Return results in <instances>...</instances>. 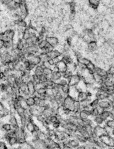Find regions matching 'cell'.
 I'll list each match as a JSON object with an SVG mask.
<instances>
[{"mask_svg":"<svg viewBox=\"0 0 114 149\" xmlns=\"http://www.w3.org/2000/svg\"><path fill=\"white\" fill-rule=\"evenodd\" d=\"M57 70L61 73H64L68 69V65L62 61H60L56 65Z\"/></svg>","mask_w":114,"mask_h":149,"instance_id":"obj_13","label":"cell"},{"mask_svg":"<svg viewBox=\"0 0 114 149\" xmlns=\"http://www.w3.org/2000/svg\"><path fill=\"white\" fill-rule=\"evenodd\" d=\"M5 120L2 118H0V131L2 132V126L3 124L5 122Z\"/></svg>","mask_w":114,"mask_h":149,"instance_id":"obj_55","label":"cell"},{"mask_svg":"<svg viewBox=\"0 0 114 149\" xmlns=\"http://www.w3.org/2000/svg\"><path fill=\"white\" fill-rule=\"evenodd\" d=\"M106 149H114V148H112V147H107Z\"/></svg>","mask_w":114,"mask_h":149,"instance_id":"obj_61","label":"cell"},{"mask_svg":"<svg viewBox=\"0 0 114 149\" xmlns=\"http://www.w3.org/2000/svg\"><path fill=\"white\" fill-rule=\"evenodd\" d=\"M98 107L101 110H110L112 109V106L109 99H104L99 101Z\"/></svg>","mask_w":114,"mask_h":149,"instance_id":"obj_8","label":"cell"},{"mask_svg":"<svg viewBox=\"0 0 114 149\" xmlns=\"http://www.w3.org/2000/svg\"><path fill=\"white\" fill-rule=\"evenodd\" d=\"M82 81V78L79 75L75 73L68 79V85L70 87L78 86Z\"/></svg>","mask_w":114,"mask_h":149,"instance_id":"obj_5","label":"cell"},{"mask_svg":"<svg viewBox=\"0 0 114 149\" xmlns=\"http://www.w3.org/2000/svg\"><path fill=\"white\" fill-rule=\"evenodd\" d=\"M47 137L52 139H54L55 140V137H56V130L52 129V128L49 127V128L45 130Z\"/></svg>","mask_w":114,"mask_h":149,"instance_id":"obj_24","label":"cell"},{"mask_svg":"<svg viewBox=\"0 0 114 149\" xmlns=\"http://www.w3.org/2000/svg\"><path fill=\"white\" fill-rule=\"evenodd\" d=\"M76 124H77V126H85L84 121L83 120L81 119L80 117H78L77 118Z\"/></svg>","mask_w":114,"mask_h":149,"instance_id":"obj_50","label":"cell"},{"mask_svg":"<svg viewBox=\"0 0 114 149\" xmlns=\"http://www.w3.org/2000/svg\"><path fill=\"white\" fill-rule=\"evenodd\" d=\"M3 46H4V42L2 39L0 38V51L3 49Z\"/></svg>","mask_w":114,"mask_h":149,"instance_id":"obj_57","label":"cell"},{"mask_svg":"<svg viewBox=\"0 0 114 149\" xmlns=\"http://www.w3.org/2000/svg\"><path fill=\"white\" fill-rule=\"evenodd\" d=\"M110 119L114 120V109L112 108L110 110Z\"/></svg>","mask_w":114,"mask_h":149,"instance_id":"obj_54","label":"cell"},{"mask_svg":"<svg viewBox=\"0 0 114 149\" xmlns=\"http://www.w3.org/2000/svg\"><path fill=\"white\" fill-rule=\"evenodd\" d=\"M9 146L3 139H0V149H8Z\"/></svg>","mask_w":114,"mask_h":149,"instance_id":"obj_46","label":"cell"},{"mask_svg":"<svg viewBox=\"0 0 114 149\" xmlns=\"http://www.w3.org/2000/svg\"><path fill=\"white\" fill-rule=\"evenodd\" d=\"M45 40L48 44H49L55 48L59 45V40L56 36L47 37L45 38Z\"/></svg>","mask_w":114,"mask_h":149,"instance_id":"obj_10","label":"cell"},{"mask_svg":"<svg viewBox=\"0 0 114 149\" xmlns=\"http://www.w3.org/2000/svg\"><path fill=\"white\" fill-rule=\"evenodd\" d=\"M34 127H35L34 118L33 120L28 121L25 126L26 130L30 134L32 133L33 131H34Z\"/></svg>","mask_w":114,"mask_h":149,"instance_id":"obj_18","label":"cell"},{"mask_svg":"<svg viewBox=\"0 0 114 149\" xmlns=\"http://www.w3.org/2000/svg\"><path fill=\"white\" fill-rule=\"evenodd\" d=\"M50 149H62L61 144L58 143L57 141H55L52 145L51 146Z\"/></svg>","mask_w":114,"mask_h":149,"instance_id":"obj_44","label":"cell"},{"mask_svg":"<svg viewBox=\"0 0 114 149\" xmlns=\"http://www.w3.org/2000/svg\"><path fill=\"white\" fill-rule=\"evenodd\" d=\"M62 53H60L58 50L56 49H54L52 51H50L49 53H47L49 59H52V58H55L56 57H57L58 56H59L60 55H61Z\"/></svg>","mask_w":114,"mask_h":149,"instance_id":"obj_28","label":"cell"},{"mask_svg":"<svg viewBox=\"0 0 114 149\" xmlns=\"http://www.w3.org/2000/svg\"><path fill=\"white\" fill-rule=\"evenodd\" d=\"M41 114L45 118H48L52 115L55 114V113L52 109L51 107H49V108H44V110Z\"/></svg>","mask_w":114,"mask_h":149,"instance_id":"obj_20","label":"cell"},{"mask_svg":"<svg viewBox=\"0 0 114 149\" xmlns=\"http://www.w3.org/2000/svg\"><path fill=\"white\" fill-rule=\"evenodd\" d=\"M15 31L12 29H8L2 33V39L3 42H13Z\"/></svg>","mask_w":114,"mask_h":149,"instance_id":"obj_3","label":"cell"},{"mask_svg":"<svg viewBox=\"0 0 114 149\" xmlns=\"http://www.w3.org/2000/svg\"><path fill=\"white\" fill-rule=\"evenodd\" d=\"M48 44V42H47V41L45 39V40H43L41 41H40V42L38 44V46L40 49H43L47 46Z\"/></svg>","mask_w":114,"mask_h":149,"instance_id":"obj_40","label":"cell"},{"mask_svg":"<svg viewBox=\"0 0 114 149\" xmlns=\"http://www.w3.org/2000/svg\"><path fill=\"white\" fill-rule=\"evenodd\" d=\"M76 99L70 96L69 95L65 97L62 105L64 106L65 108L69 109L72 112L74 110V103Z\"/></svg>","mask_w":114,"mask_h":149,"instance_id":"obj_4","label":"cell"},{"mask_svg":"<svg viewBox=\"0 0 114 149\" xmlns=\"http://www.w3.org/2000/svg\"><path fill=\"white\" fill-rule=\"evenodd\" d=\"M12 126L13 129H16L20 127L19 117L16 115H10L8 118V121Z\"/></svg>","mask_w":114,"mask_h":149,"instance_id":"obj_6","label":"cell"},{"mask_svg":"<svg viewBox=\"0 0 114 149\" xmlns=\"http://www.w3.org/2000/svg\"><path fill=\"white\" fill-rule=\"evenodd\" d=\"M70 88L71 87L69 86V85L62 86L61 87V92L65 96H68L70 92Z\"/></svg>","mask_w":114,"mask_h":149,"instance_id":"obj_34","label":"cell"},{"mask_svg":"<svg viewBox=\"0 0 114 149\" xmlns=\"http://www.w3.org/2000/svg\"><path fill=\"white\" fill-rule=\"evenodd\" d=\"M87 69L91 73L93 74L95 72V69L96 68V65L92 61H91L87 66Z\"/></svg>","mask_w":114,"mask_h":149,"instance_id":"obj_35","label":"cell"},{"mask_svg":"<svg viewBox=\"0 0 114 149\" xmlns=\"http://www.w3.org/2000/svg\"><path fill=\"white\" fill-rule=\"evenodd\" d=\"M2 133L0 131V139H2Z\"/></svg>","mask_w":114,"mask_h":149,"instance_id":"obj_60","label":"cell"},{"mask_svg":"<svg viewBox=\"0 0 114 149\" xmlns=\"http://www.w3.org/2000/svg\"><path fill=\"white\" fill-rule=\"evenodd\" d=\"M94 124L95 125H101V126H103L104 124L105 121L101 118V117L100 116H97L96 117H94L93 118Z\"/></svg>","mask_w":114,"mask_h":149,"instance_id":"obj_33","label":"cell"},{"mask_svg":"<svg viewBox=\"0 0 114 149\" xmlns=\"http://www.w3.org/2000/svg\"><path fill=\"white\" fill-rule=\"evenodd\" d=\"M113 109H114V107H113Z\"/></svg>","mask_w":114,"mask_h":149,"instance_id":"obj_64","label":"cell"},{"mask_svg":"<svg viewBox=\"0 0 114 149\" xmlns=\"http://www.w3.org/2000/svg\"><path fill=\"white\" fill-rule=\"evenodd\" d=\"M93 133L96 135L98 138L101 136L102 135L106 134L104 131V129L103 126L101 125H95L93 126Z\"/></svg>","mask_w":114,"mask_h":149,"instance_id":"obj_11","label":"cell"},{"mask_svg":"<svg viewBox=\"0 0 114 149\" xmlns=\"http://www.w3.org/2000/svg\"><path fill=\"white\" fill-rule=\"evenodd\" d=\"M27 87L29 95L31 96H33L36 94L34 83L32 81H29L28 82H27Z\"/></svg>","mask_w":114,"mask_h":149,"instance_id":"obj_15","label":"cell"},{"mask_svg":"<svg viewBox=\"0 0 114 149\" xmlns=\"http://www.w3.org/2000/svg\"><path fill=\"white\" fill-rule=\"evenodd\" d=\"M46 90L47 89L45 87H42L41 89H39L36 91V94L38 95L40 97H42L46 94Z\"/></svg>","mask_w":114,"mask_h":149,"instance_id":"obj_37","label":"cell"},{"mask_svg":"<svg viewBox=\"0 0 114 149\" xmlns=\"http://www.w3.org/2000/svg\"><path fill=\"white\" fill-rule=\"evenodd\" d=\"M62 77V73L58 71H53L52 74L50 76V79L55 82H57L58 80H60Z\"/></svg>","mask_w":114,"mask_h":149,"instance_id":"obj_16","label":"cell"},{"mask_svg":"<svg viewBox=\"0 0 114 149\" xmlns=\"http://www.w3.org/2000/svg\"><path fill=\"white\" fill-rule=\"evenodd\" d=\"M13 130L12 126L8 122H5L3 126H2V133H7Z\"/></svg>","mask_w":114,"mask_h":149,"instance_id":"obj_32","label":"cell"},{"mask_svg":"<svg viewBox=\"0 0 114 149\" xmlns=\"http://www.w3.org/2000/svg\"><path fill=\"white\" fill-rule=\"evenodd\" d=\"M79 117L84 121L89 118H91V110H82L79 113Z\"/></svg>","mask_w":114,"mask_h":149,"instance_id":"obj_19","label":"cell"},{"mask_svg":"<svg viewBox=\"0 0 114 149\" xmlns=\"http://www.w3.org/2000/svg\"><path fill=\"white\" fill-rule=\"evenodd\" d=\"M66 143L73 149H76L77 148H78L81 144L80 142L74 137L73 138H70L67 142Z\"/></svg>","mask_w":114,"mask_h":149,"instance_id":"obj_12","label":"cell"},{"mask_svg":"<svg viewBox=\"0 0 114 149\" xmlns=\"http://www.w3.org/2000/svg\"><path fill=\"white\" fill-rule=\"evenodd\" d=\"M25 100L28 106L29 107H32L33 106H34L36 105V102H35V99L33 96H29L28 97L25 98Z\"/></svg>","mask_w":114,"mask_h":149,"instance_id":"obj_31","label":"cell"},{"mask_svg":"<svg viewBox=\"0 0 114 149\" xmlns=\"http://www.w3.org/2000/svg\"><path fill=\"white\" fill-rule=\"evenodd\" d=\"M39 57H40V58L41 59V63L48 61L49 59V57H48V55L47 53H41L39 55Z\"/></svg>","mask_w":114,"mask_h":149,"instance_id":"obj_39","label":"cell"},{"mask_svg":"<svg viewBox=\"0 0 114 149\" xmlns=\"http://www.w3.org/2000/svg\"><path fill=\"white\" fill-rule=\"evenodd\" d=\"M50 127L52 128V129L55 130H59V129H60V128H61V124H60V122L58 121L57 122H54V123H53V124H51Z\"/></svg>","mask_w":114,"mask_h":149,"instance_id":"obj_43","label":"cell"},{"mask_svg":"<svg viewBox=\"0 0 114 149\" xmlns=\"http://www.w3.org/2000/svg\"><path fill=\"white\" fill-rule=\"evenodd\" d=\"M109 97V96L106 93V92H103L98 88L94 92V97L98 98L99 100L108 99Z\"/></svg>","mask_w":114,"mask_h":149,"instance_id":"obj_9","label":"cell"},{"mask_svg":"<svg viewBox=\"0 0 114 149\" xmlns=\"http://www.w3.org/2000/svg\"><path fill=\"white\" fill-rule=\"evenodd\" d=\"M99 140L107 147H114V137L111 135L104 134L99 137Z\"/></svg>","mask_w":114,"mask_h":149,"instance_id":"obj_2","label":"cell"},{"mask_svg":"<svg viewBox=\"0 0 114 149\" xmlns=\"http://www.w3.org/2000/svg\"><path fill=\"white\" fill-rule=\"evenodd\" d=\"M102 111V110H101L98 107L92 108L91 110V118H93L94 117L99 116Z\"/></svg>","mask_w":114,"mask_h":149,"instance_id":"obj_27","label":"cell"},{"mask_svg":"<svg viewBox=\"0 0 114 149\" xmlns=\"http://www.w3.org/2000/svg\"><path fill=\"white\" fill-rule=\"evenodd\" d=\"M99 116L101 117V118L104 121H106V120H107L108 119L110 118V110H102Z\"/></svg>","mask_w":114,"mask_h":149,"instance_id":"obj_29","label":"cell"},{"mask_svg":"<svg viewBox=\"0 0 114 149\" xmlns=\"http://www.w3.org/2000/svg\"><path fill=\"white\" fill-rule=\"evenodd\" d=\"M104 124L109 126V127H110L113 128H114V120L109 118L105 121Z\"/></svg>","mask_w":114,"mask_h":149,"instance_id":"obj_47","label":"cell"},{"mask_svg":"<svg viewBox=\"0 0 114 149\" xmlns=\"http://www.w3.org/2000/svg\"><path fill=\"white\" fill-rule=\"evenodd\" d=\"M109 74V78L114 83V73L113 74Z\"/></svg>","mask_w":114,"mask_h":149,"instance_id":"obj_58","label":"cell"},{"mask_svg":"<svg viewBox=\"0 0 114 149\" xmlns=\"http://www.w3.org/2000/svg\"><path fill=\"white\" fill-rule=\"evenodd\" d=\"M99 100L96 98H93L92 100H91V103H90V106L91 108H95V107H98V105L99 103Z\"/></svg>","mask_w":114,"mask_h":149,"instance_id":"obj_38","label":"cell"},{"mask_svg":"<svg viewBox=\"0 0 114 149\" xmlns=\"http://www.w3.org/2000/svg\"><path fill=\"white\" fill-rule=\"evenodd\" d=\"M103 127H104V131H105L106 134L112 135V133H113V128H111L110 127H109V126H106L105 124L103 125Z\"/></svg>","mask_w":114,"mask_h":149,"instance_id":"obj_45","label":"cell"},{"mask_svg":"<svg viewBox=\"0 0 114 149\" xmlns=\"http://www.w3.org/2000/svg\"><path fill=\"white\" fill-rule=\"evenodd\" d=\"M53 70L52 69H50V68H44V69H43V74L48 78H50V76L52 74V73Z\"/></svg>","mask_w":114,"mask_h":149,"instance_id":"obj_42","label":"cell"},{"mask_svg":"<svg viewBox=\"0 0 114 149\" xmlns=\"http://www.w3.org/2000/svg\"><path fill=\"white\" fill-rule=\"evenodd\" d=\"M16 149V148H10V147H9V149Z\"/></svg>","mask_w":114,"mask_h":149,"instance_id":"obj_62","label":"cell"},{"mask_svg":"<svg viewBox=\"0 0 114 149\" xmlns=\"http://www.w3.org/2000/svg\"><path fill=\"white\" fill-rule=\"evenodd\" d=\"M74 138H75L79 142L81 145H84L85 144L86 142L88 141V139L86 138V137H84L83 135H82V134H80L79 133H76L74 137Z\"/></svg>","mask_w":114,"mask_h":149,"instance_id":"obj_21","label":"cell"},{"mask_svg":"<svg viewBox=\"0 0 114 149\" xmlns=\"http://www.w3.org/2000/svg\"><path fill=\"white\" fill-rule=\"evenodd\" d=\"M85 128H86L87 132L89 134V135H91L92 133H93V126H91V125H88V124H86L84 126Z\"/></svg>","mask_w":114,"mask_h":149,"instance_id":"obj_48","label":"cell"},{"mask_svg":"<svg viewBox=\"0 0 114 149\" xmlns=\"http://www.w3.org/2000/svg\"><path fill=\"white\" fill-rule=\"evenodd\" d=\"M43 69H44V67L43 66V65H41V64L36 66V67L35 68V69L33 70V72H32V73H33L34 74L38 76V77H40L43 74Z\"/></svg>","mask_w":114,"mask_h":149,"instance_id":"obj_22","label":"cell"},{"mask_svg":"<svg viewBox=\"0 0 114 149\" xmlns=\"http://www.w3.org/2000/svg\"><path fill=\"white\" fill-rule=\"evenodd\" d=\"M76 149H86V148L84 145H80L78 148H77Z\"/></svg>","mask_w":114,"mask_h":149,"instance_id":"obj_59","label":"cell"},{"mask_svg":"<svg viewBox=\"0 0 114 149\" xmlns=\"http://www.w3.org/2000/svg\"><path fill=\"white\" fill-rule=\"evenodd\" d=\"M12 0H0V2L2 3L3 5H7L9 2H10V1H12Z\"/></svg>","mask_w":114,"mask_h":149,"instance_id":"obj_56","label":"cell"},{"mask_svg":"<svg viewBox=\"0 0 114 149\" xmlns=\"http://www.w3.org/2000/svg\"><path fill=\"white\" fill-rule=\"evenodd\" d=\"M106 93L108 94L109 96H112L114 95V87L107 88Z\"/></svg>","mask_w":114,"mask_h":149,"instance_id":"obj_52","label":"cell"},{"mask_svg":"<svg viewBox=\"0 0 114 149\" xmlns=\"http://www.w3.org/2000/svg\"><path fill=\"white\" fill-rule=\"evenodd\" d=\"M29 113L30 114V115L32 116H33L34 118L37 116L38 114H40V112H39V109H38V107L34 105L32 107H29Z\"/></svg>","mask_w":114,"mask_h":149,"instance_id":"obj_23","label":"cell"},{"mask_svg":"<svg viewBox=\"0 0 114 149\" xmlns=\"http://www.w3.org/2000/svg\"><path fill=\"white\" fill-rule=\"evenodd\" d=\"M87 97H88L87 96L86 90H83V91H80L79 92L78 96L76 97V99L81 102L84 100Z\"/></svg>","mask_w":114,"mask_h":149,"instance_id":"obj_30","label":"cell"},{"mask_svg":"<svg viewBox=\"0 0 114 149\" xmlns=\"http://www.w3.org/2000/svg\"><path fill=\"white\" fill-rule=\"evenodd\" d=\"M94 73H96L97 74L99 75L100 76H101L103 78L108 76V72L106 70H105L104 69L100 67L97 66H96Z\"/></svg>","mask_w":114,"mask_h":149,"instance_id":"obj_17","label":"cell"},{"mask_svg":"<svg viewBox=\"0 0 114 149\" xmlns=\"http://www.w3.org/2000/svg\"><path fill=\"white\" fill-rule=\"evenodd\" d=\"M6 143L8 144L9 147L10 148H17L19 146L18 139L16 136L10 138L6 142Z\"/></svg>","mask_w":114,"mask_h":149,"instance_id":"obj_14","label":"cell"},{"mask_svg":"<svg viewBox=\"0 0 114 149\" xmlns=\"http://www.w3.org/2000/svg\"><path fill=\"white\" fill-rule=\"evenodd\" d=\"M61 144V148L62 149H73L72 148H71L66 142Z\"/></svg>","mask_w":114,"mask_h":149,"instance_id":"obj_53","label":"cell"},{"mask_svg":"<svg viewBox=\"0 0 114 149\" xmlns=\"http://www.w3.org/2000/svg\"><path fill=\"white\" fill-rule=\"evenodd\" d=\"M79 92V89L77 86H73V87H71L70 88V92L69 95L75 99H76V97L78 96V94Z\"/></svg>","mask_w":114,"mask_h":149,"instance_id":"obj_26","label":"cell"},{"mask_svg":"<svg viewBox=\"0 0 114 149\" xmlns=\"http://www.w3.org/2000/svg\"><path fill=\"white\" fill-rule=\"evenodd\" d=\"M70 136L68 133L62 128L56 130L55 141L60 144H63L66 142L69 138Z\"/></svg>","mask_w":114,"mask_h":149,"instance_id":"obj_1","label":"cell"},{"mask_svg":"<svg viewBox=\"0 0 114 149\" xmlns=\"http://www.w3.org/2000/svg\"><path fill=\"white\" fill-rule=\"evenodd\" d=\"M84 123H85V125L88 124V125H91V126H94L95 125L94 124L93 118H89L87 119L86 120L84 121Z\"/></svg>","mask_w":114,"mask_h":149,"instance_id":"obj_51","label":"cell"},{"mask_svg":"<svg viewBox=\"0 0 114 149\" xmlns=\"http://www.w3.org/2000/svg\"><path fill=\"white\" fill-rule=\"evenodd\" d=\"M87 1L89 7L95 10V9H97L102 0H87Z\"/></svg>","mask_w":114,"mask_h":149,"instance_id":"obj_25","label":"cell"},{"mask_svg":"<svg viewBox=\"0 0 114 149\" xmlns=\"http://www.w3.org/2000/svg\"><path fill=\"white\" fill-rule=\"evenodd\" d=\"M46 119L48 124H50V126L52 124L58 121V117L56 114H53L51 116H50L48 118H46Z\"/></svg>","mask_w":114,"mask_h":149,"instance_id":"obj_36","label":"cell"},{"mask_svg":"<svg viewBox=\"0 0 114 149\" xmlns=\"http://www.w3.org/2000/svg\"><path fill=\"white\" fill-rule=\"evenodd\" d=\"M46 95L52 97H54L55 92L53 89H47L46 90Z\"/></svg>","mask_w":114,"mask_h":149,"instance_id":"obj_49","label":"cell"},{"mask_svg":"<svg viewBox=\"0 0 114 149\" xmlns=\"http://www.w3.org/2000/svg\"><path fill=\"white\" fill-rule=\"evenodd\" d=\"M25 56L27 57V60L32 64L37 66V65L41 64V61L39 55H37L34 54H28L26 55Z\"/></svg>","mask_w":114,"mask_h":149,"instance_id":"obj_7","label":"cell"},{"mask_svg":"<svg viewBox=\"0 0 114 149\" xmlns=\"http://www.w3.org/2000/svg\"><path fill=\"white\" fill-rule=\"evenodd\" d=\"M56 83L58 84V85L62 86H65L67 85H68V80L67 79H65L64 78H61L60 80H58L56 82Z\"/></svg>","mask_w":114,"mask_h":149,"instance_id":"obj_41","label":"cell"},{"mask_svg":"<svg viewBox=\"0 0 114 149\" xmlns=\"http://www.w3.org/2000/svg\"><path fill=\"white\" fill-rule=\"evenodd\" d=\"M112 135L114 137V128H113V133H112Z\"/></svg>","mask_w":114,"mask_h":149,"instance_id":"obj_63","label":"cell"}]
</instances>
